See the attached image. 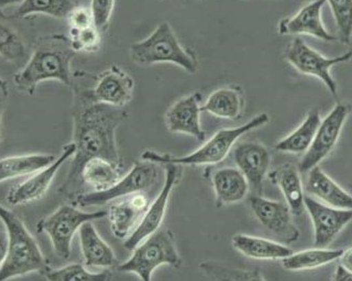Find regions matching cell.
<instances>
[{"label": "cell", "instance_id": "1", "mask_svg": "<svg viewBox=\"0 0 352 281\" xmlns=\"http://www.w3.org/2000/svg\"><path fill=\"white\" fill-rule=\"evenodd\" d=\"M73 90V142L76 153L72 165L58 192L71 199H76L82 190L80 171L85 161L91 157H104L122 168V157L119 153L116 133L128 118L126 107H115L92 101L78 85Z\"/></svg>", "mask_w": 352, "mask_h": 281}, {"label": "cell", "instance_id": "2", "mask_svg": "<svg viewBox=\"0 0 352 281\" xmlns=\"http://www.w3.org/2000/svg\"><path fill=\"white\" fill-rule=\"evenodd\" d=\"M76 52L65 34H47L36 40L34 51L24 67L13 76L16 89L28 95L36 93V87L46 80H57L72 86L71 63Z\"/></svg>", "mask_w": 352, "mask_h": 281}, {"label": "cell", "instance_id": "3", "mask_svg": "<svg viewBox=\"0 0 352 281\" xmlns=\"http://www.w3.org/2000/svg\"><path fill=\"white\" fill-rule=\"evenodd\" d=\"M0 218L7 234V249L0 263L3 281L39 272L43 275L49 265L30 230L11 210L1 207Z\"/></svg>", "mask_w": 352, "mask_h": 281}, {"label": "cell", "instance_id": "4", "mask_svg": "<svg viewBox=\"0 0 352 281\" xmlns=\"http://www.w3.org/2000/svg\"><path fill=\"white\" fill-rule=\"evenodd\" d=\"M270 120L265 113L255 115L249 122L236 126V128H223L215 133L210 139L207 140L201 148L184 157H175L171 154H162L153 150L142 152L140 159L153 161L157 164H175L179 166H209L217 165L226 159L232 151L234 144L243 135L263 128Z\"/></svg>", "mask_w": 352, "mask_h": 281}, {"label": "cell", "instance_id": "5", "mask_svg": "<svg viewBox=\"0 0 352 281\" xmlns=\"http://www.w3.org/2000/svg\"><path fill=\"white\" fill-rule=\"evenodd\" d=\"M130 56L134 63L142 67L171 63L190 74H195L198 70L197 56L190 48L182 45L174 29L167 22L160 23L147 38L133 43Z\"/></svg>", "mask_w": 352, "mask_h": 281}, {"label": "cell", "instance_id": "6", "mask_svg": "<svg viewBox=\"0 0 352 281\" xmlns=\"http://www.w3.org/2000/svg\"><path fill=\"white\" fill-rule=\"evenodd\" d=\"M162 265L179 267L182 259L177 249L175 234L168 229H159L133 249V255L117 269L122 273H134L142 281H150L155 269Z\"/></svg>", "mask_w": 352, "mask_h": 281}, {"label": "cell", "instance_id": "7", "mask_svg": "<svg viewBox=\"0 0 352 281\" xmlns=\"http://www.w3.org/2000/svg\"><path fill=\"white\" fill-rule=\"evenodd\" d=\"M72 84L82 88L92 101L115 107H126L132 101L135 88L132 76L117 65L96 74L75 72Z\"/></svg>", "mask_w": 352, "mask_h": 281}, {"label": "cell", "instance_id": "8", "mask_svg": "<svg viewBox=\"0 0 352 281\" xmlns=\"http://www.w3.org/2000/svg\"><path fill=\"white\" fill-rule=\"evenodd\" d=\"M109 215L107 210L84 212L74 205H63L36 224L38 234H46L51 240L56 256L60 259L70 258L75 234L87 221H97Z\"/></svg>", "mask_w": 352, "mask_h": 281}, {"label": "cell", "instance_id": "9", "mask_svg": "<svg viewBox=\"0 0 352 281\" xmlns=\"http://www.w3.org/2000/svg\"><path fill=\"white\" fill-rule=\"evenodd\" d=\"M161 164L150 161H136L126 176L111 188L102 192H90L80 194L76 197V203L82 207L105 205L113 200L126 197L136 192H148L155 190L161 181Z\"/></svg>", "mask_w": 352, "mask_h": 281}, {"label": "cell", "instance_id": "10", "mask_svg": "<svg viewBox=\"0 0 352 281\" xmlns=\"http://www.w3.org/2000/svg\"><path fill=\"white\" fill-rule=\"evenodd\" d=\"M351 58V51L336 57H324L307 45L301 38H294L284 51L285 60L301 74L318 78L333 96H338V87L331 74V69L334 65L348 63Z\"/></svg>", "mask_w": 352, "mask_h": 281}, {"label": "cell", "instance_id": "11", "mask_svg": "<svg viewBox=\"0 0 352 281\" xmlns=\"http://www.w3.org/2000/svg\"><path fill=\"white\" fill-rule=\"evenodd\" d=\"M350 113L351 106L338 103L326 118L321 120L311 147L304 154L298 166L300 172H309L314 167L319 166V164L330 155L340 139L342 128Z\"/></svg>", "mask_w": 352, "mask_h": 281}, {"label": "cell", "instance_id": "12", "mask_svg": "<svg viewBox=\"0 0 352 281\" xmlns=\"http://www.w3.org/2000/svg\"><path fill=\"white\" fill-rule=\"evenodd\" d=\"M162 166L165 171L164 184L160 190L155 201L150 203L149 209L146 212L145 216L140 221L138 228L123 244L128 250L134 249L146 238L159 230L164 221L165 214H166L171 192L182 178V169L179 165L162 164Z\"/></svg>", "mask_w": 352, "mask_h": 281}, {"label": "cell", "instance_id": "13", "mask_svg": "<svg viewBox=\"0 0 352 281\" xmlns=\"http://www.w3.org/2000/svg\"><path fill=\"white\" fill-rule=\"evenodd\" d=\"M250 207L259 224L284 243H294L299 238V229L294 226V214L287 203L252 196Z\"/></svg>", "mask_w": 352, "mask_h": 281}, {"label": "cell", "instance_id": "14", "mask_svg": "<svg viewBox=\"0 0 352 281\" xmlns=\"http://www.w3.org/2000/svg\"><path fill=\"white\" fill-rule=\"evenodd\" d=\"M304 203L313 224L315 247L330 246L352 221V210L330 207L311 196H305Z\"/></svg>", "mask_w": 352, "mask_h": 281}, {"label": "cell", "instance_id": "15", "mask_svg": "<svg viewBox=\"0 0 352 281\" xmlns=\"http://www.w3.org/2000/svg\"><path fill=\"white\" fill-rule=\"evenodd\" d=\"M75 153H76V146L74 142H70L65 146L63 153L52 165L34 173L30 178L17 184L10 190L7 196L8 205L13 207L24 205L41 199L51 186L59 169L70 157H74Z\"/></svg>", "mask_w": 352, "mask_h": 281}, {"label": "cell", "instance_id": "16", "mask_svg": "<svg viewBox=\"0 0 352 281\" xmlns=\"http://www.w3.org/2000/svg\"><path fill=\"white\" fill-rule=\"evenodd\" d=\"M150 194L136 192L109 203L111 229L115 238L126 240L135 231L150 207Z\"/></svg>", "mask_w": 352, "mask_h": 281}, {"label": "cell", "instance_id": "17", "mask_svg": "<svg viewBox=\"0 0 352 281\" xmlns=\"http://www.w3.org/2000/svg\"><path fill=\"white\" fill-rule=\"evenodd\" d=\"M201 94L195 92L173 104L165 115L169 132L188 135L199 142H205L206 133L201 125Z\"/></svg>", "mask_w": 352, "mask_h": 281}, {"label": "cell", "instance_id": "18", "mask_svg": "<svg viewBox=\"0 0 352 281\" xmlns=\"http://www.w3.org/2000/svg\"><path fill=\"white\" fill-rule=\"evenodd\" d=\"M234 161L240 169L250 188L257 195H261L263 181L268 175L271 164L270 152L263 144L255 142H244L234 149Z\"/></svg>", "mask_w": 352, "mask_h": 281}, {"label": "cell", "instance_id": "19", "mask_svg": "<svg viewBox=\"0 0 352 281\" xmlns=\"http://www.w3.org/2000/svg\"><path fill=\"white\" fill-rule=\"evenodd\" d=\"M326 3V0H313L302 7L296 14L282 19L278 23V34L280 36L307 34L321 41H336V36L327 30L321 17L322 8Z\"/></svg>", "mask_w": 352, "mask_h": 281}, {"label": "cell", "instance_id": "20", "mask_svg": "<svg viewBox=\"0 0 352 281\" xmlns=\"http://www.w3.org/2000/svg\"><path fill=\"white\" fill-rule=\"evenodd\" d=\"M307 194L324 205L338 209L352 210V195L338 186L319 166L309 171L305 186Z\"/></svg>", "mask_w": 352, "mask_h": 281}, {"label": "cell", "instance_id": "21", "mask_svg": "<svg viewBox=\"0 0 352 281\" xmlns=\"http://www.w3.org/2000/svg\"><path fill=\"white\" fill-rule=\"evenodd\" d=\"M211 183L214 190L215 203L219 207L242 201L251 190L243 173L239 168L234 167L215 170L211 177Z\"/></svg>", "mask_w": 352, "mask_h": 281}, {"label": "cell", "instance_id": "22", "mask_svg": "<svg viewBox=\"0 0 352 281\" xmlns=\"http://www.w3.org/2000/svg\"><path fill=\"white\" fill-rule=\"evenodd\" d=\"M78 236L86 267L89 269H109L116 265V256L111 246L98 234L92 221H87L80 227Z\"/></svg>", "mask_w": 352, "mask_h": 281}, {"label": "cell", "instance_id": "23", "mask_svg": "<svg viewBox=\"0 0 352 281\" xmlns=\"http://www.w3.org/2000/svg\"><path fill=\"white\" fill-rule=\"evenodd\" d=\"M244 106L245 100L241 87L225 86L208 96L201 111L217 118L238 120L243 115Z\"/></svg>", "mask_w": 352, "mask_h": 281}, {"label": "cell", "instance_id": "24", "mask_svg": "<svg viewBox=\"0 0 352 281\" xmlns=\"http://www.w3.org/2000/svg\"><path fill=\"white\" fill-rule=\"evenodd\" d=\"M269 180L278 186L294 216H300L305 210V195L302 186L299 167L284 164L268 175Z\"/></svg>", "mask_w": 352, "mask_h": 281}, {"label": "cell", "instance_id": "25", "mask_svg": "<svg viewBox=\"0 0 352 281\" xmlns=\"http://www.w3.org/2000/svg\"><path fill=\"white\" fill-rule=\"evenodd\" d=\"M232 244L236 251L253 260H282L292 254L285 244L248 234H234Z\"/></svg>", "mask_w": 352, "mask_h": 281}, {"label": "cell", "instance_id": "26", "mask_svg": "<svg viewBox=\"0 0 352 281\" xmlns=\"http://www.w3.org/2000/svg\"><path fill=\"white\" fill-rule=\"evenodd\" d=\"M121 167L104 157H91L85 161L80 182L92 192H102L115 186L121 179Z\"/></svg>", "mask_w": 352, "mask_h": 281}, {"label": "cell", "instance_id": "27", "mask_svg": "<svg viewBox=\"0 0 352 281\" xmlns=\"http://www.w3.org/2000/svg\"><path fill=\"white\" fill-rule=\"evenodd\" d=\"M320 122V113L318 109L309 111L303 122L292 134L275 144V150L282 153L296 154V155L307 153Z\"/></svg>", "mask_w": 352, "mask_h": 281}, {"label": "cell", "instance_id": "28", "mask_svg": "<svg viewBox=\"0 0 352 281\" xmlns=\"http://www.w3.org/2000/svg\"><path fill=\"white\" fill-rule=\"evenodd\" d=\"M57 157L52 154H28L19 157H3L1 164V182L19 177L30 176L49 167Z\"/></svg>", "mask_w": 352, "mask_h": 281}, {"label": "cell", "instance_id": "29", "mask_svg": "<svg viewBox=\"0 0 352 281\" xmlns=\"http://www.w3.org/2000/svg\"><path fill=\"white\" fill-rule=\"evenodd\" d=\"M342 253V249L331 250L319 247L302 250L282 259V265L289 272L309 271L338 261Z\"/></svg>", "mask_w": 352, "mask_h": 281}, {"label": "cell", "instance_id": "30", "mask_svg": "<svg viewBox=\"0 0 352 281\" xmlns=\"http://www.w3.org/2000/svg\"><path fill=\"white\" fill-rule=\"evenodd\" d=\"M78 3L75 0H23L11 19H25L32 15H47L55 19H65Z\"/></svg>", "mask_w": 352, "mask_h": 281}, {"label": "cell", "instance_id": "31", "mask_svg": "<svg viewBox=\"0 0 352 281\" xmlns=\"http://www.w3.org/2000/svg\"><path fill=\"white\" fill-rule=\"evenodd\" d=\"M85 267L78 263H73L61 269H52L49 267L43 275L50 281H107L111 280L113 276V273L109 269L100 273H92Z\"/></svg>", "mask_w": 352, "mask_h": 281}, {"label": "cell", "instance_id": "32", "mask_svg": "<svg viewBox=\"0 0 352 281\" xmlns=\"http://www.w3.org/2000/svg\"><path fill=\"white\" fill-rule=\"evenodd\" d=\"M1 57L8 63H14L21 67L26 65L30 55L27 54L26 45L14 29L1 24Z\"/></svg>", "mask_w": 352, "mask_h": 281}, {"label": "cell", "instance_id": "33", "mask_svg": "<svg viewBox=\"0 0 352 281\" xmlns=\"http://www.w3.org/2000/svg\"><path fill=\"white\" fill-rule=\"evenodd\" d=\"M201 272L215 280H265L258 269L246 271L234 269L213 261H206L201 265Z\"/></svg>", "mask_w": 352, "mask_h": 281}, {"label": "cell", "instance_id": "34", "mask_svg": "<svg viewBox=\"0 0 352 281\" xmlns=\"http://www.w3.org/2000/svg\"><path fill=\"white\" fill-rule=\"evenodd\" d=\"M69 38L76 53H97L101 48L102 32L94 25L82 29L70 28Z\"/></svg>", "mask_w": 352, "mask_h": 281}, {"label": "cell", "instance_id": "35", "mask_svg": "<svg viewBox=\"0 0 352 281\" xmlns=\"http://www.w3.org/2000/svg\"><path fill=\"white\" fill-rule=\"evenodd\" d=\"M338 29V38L349 44L352 38V0H326Z\"/></svg>", "mask_w": 352, "mask_h": 281}, {"label": "cell", "instance_id": "36", "mask_svg": "<svg viewBox=\"0 0 352 281\" xmlns=\"http://www.w3.org/2000/svg\"><path fill=\"white\" fill-rule=\"evenodd\" d=\"M115 1L116 0H91L90 3L94 26L97 27L102 34L109 30Z\"/></svg>", "mask_w": 352, "mask_h": 281}, {"label": "cell", "instance_id": "37", "mask_svg": "<svg viewBox=\"0 0 352 281\" xmlns=\"http://www.w3.org/2000/svg\"><path fill=\"white\" fill-rule=\"evenodd\" d=\"M70 28L82 29L94 25L90 8L78 5L67 17Z\"/></svg>", "mask_w": 352, "mask_h": 281}, {"label": "cell", "instance_id": "38", "mask_svg": "<svg viewBox=\"0 0 352 281\" xmlns=\"http://www.w3.org/2000/svg\"><path fill=\"white\" fill-rule=\"evenodd\" d=\"M340 267L345 269L348 273L352 276V247L347 248L346 250H342V255L338 259Z\"/></svg>", "mask_w": 352, "mask_h": 281}, {"label": "cell", "instance_id": "39", "mask_svg": "<svg viewBox=\"0 0 352 281\" xmlns=\"http://www.w3.org/2000/svg\"><path fill=\"white\" fill-rule=\"evenodd\" d=\"M333 279L336 281H352V276L345 269H342L338 265V269H336V273H334V278Z\"/></svg>", "mask_w": 352, "mask_h": 281}, {"label": "cell", "instance_id": "40", "mask_svg": "<svg viewBox=\"0 0 352 281\" xmlns=\"http://www.w3.org/2000/svg\"><path fill=\"white\" fill-rule=\"evenodd\" d=\"M22 1L23 0H1V9H3V12L8 5H14V3H22Z\"/></svg>", "mask_w": 352, "mask_h": 281}, {"label": "cell", "instance_id": "41", "mask_svg": "<svg viewBox=\"0 0 352 281\" xmlns=\"http://www.w3.org/2000/svg\"><path fill=\"white\" fill-rule=\"evenodd\" d=\"M349 44H350V45L352 46V38H351V40H350V43Z\"/></svg>", "mask_w": 352, "mask_h": 281}, {"label": "cell", "instance_id": "42", "mask_svg": "<svg viewBox=\"0 0 352 281\" xmlns=\"http://www.w3.org/2000/svg\"><path fill=\"white\" fill-rule=\"evenodd\" d=\"M197 1H199V0H197Z\"/></svg>", "mask_w": 352, "mask_h": 281}]
</instances>
